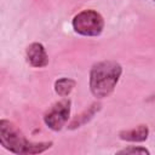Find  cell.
Wrapping results in <instances>:
<instances>
[{"mask_svg":"<svg viewBox=\"0 0 155 155\" xmlns=\"http://www.w3.org/2000/svg\"><path fill=\"white\" fill-rule=\"evenodd\" d=\"M76 82L75 80L70 79V78H61V79H57L54 81V92L61 96V97H67L71 93V91L74 90Z\"/></svg>","mask_w":155,"mask_h":155,"instance_id":"8","label":"cell"},{"mask_svg":"<svg viewBox=\"0 0 155 155\" xmlns=\"http://www.w3.org/2000/svg\"><path fill=\"white\" fill-rule=\"evenodd\" d=\"M153 1H155V0H153Z\"/></svg>","mask_w":155,"mask_h":155,"instance_id":"10","label":"cell"},{"mask_svg":"<svg viewBox=\"0 0 155 155\" xmlns=\"http://www.w3.org/2000/svg\"><path fill=\"white\" fill-rule=\"evenodd\" d=\"M117 154H150V151L140 145H130L117 151Z\"/></svg>","mask_w":155,"mask_h":155,"instance_id":"9","label":"cell"},{"mask_svg":"<svg viewBox=\"0 0 155 155\" xmlns=\"http://www.w3.org/2000/svg\"><path fill=\"white\" fill-rule=\"evenodd\" d=\"M149 137V127L147 125H138L130 130H122L119 132V138L125 142L140 143L147 140Z\"/></svg>","mask_w":155,"mask_h":155,"instance_id":"7","label":"cell"},{"mask_svg":"<svg viewBox=\"0 0 155 155\" xmlns=\"http://www.w3.org/2000/svg\"><path fill=\"white\" fill-rule=\"evenodd\" d=\"M0 144L13 154H41L48 150L52 142H31L25 138L21 130L6 119L0 120Z\"/></svg>","mask_w":155,"mask_h":155,"instance_id":"1","label":"cell"},{"mask_svg":"<svg viewBox=\"0 0 155 155\" xmlns=\"http://www.w3.org/2000/svg\"><path fill=\"white\" fill-rule=\"evenodd\" d=\"M102 109V104L99 102H94L92 103L87 109H85L81 114L76 115L68 125V128L69 130H76V128H80L82 127L84 125H86L87 122H90L94 116L96 114Z\"/></svg>","mask_w":155,"mask_h":155,"instance_id":"6","label":"cell"},{"mask_svg":"<svg viewBox=\"0 0 155 155\" xmlns=\"http://www.w3.org/2000/svg\"><path fill=\"white\" fill-rule=\"evenodd\" d=\"M122 74V67L115 61H102L92 65L90 70V91L98 98L109 97Z\"/></svg>","mask_w":155,"mask_h":155,"instance_id":"2","label":"cell"},{"mask_svg":"<svg viewBox=\"0 0 155 155\" xmlns=\"http://www.w3.org/2000/svg\"><path fill=\"white\" fill-rule=\"evenodd\" d=\"M25 58L29 65L34 68H44L48 64V56L41 42H31L27 47Z\"/></svg>","mask_w":155,"mask_h":155,"instance_id":"5","label":"cell"},{"mask_svg":"<svg viewBox=\"0 0 155 155\" xmlns=\"http://www.w3.org/2000/svg\"><path fill=\"white\" fill-rule=\"evenodd\" d=\"M75 33L82 36H99L104 29V19L102 15L94 10L87 8L76 13L71 21Z\"/></svg>","mask_w":155,"mask_h":155,"instance_id":"3","label":"cell"},{"mask_svg":"<svg viewBox=\"0 0 155 155\" xmlns=\"http://www.w3.org/2000/svg\"><path fill=\"white\" fill-rule=\"evenodd\" d=\"M71 102L70 99H61L52 104L50 109L44 114L45 125L52 131H61L68 122L70 116Z\"/></svg>","mask_w":155,"mask_h":155,"instance_id":"4","label":"cell"}]
</instances>
